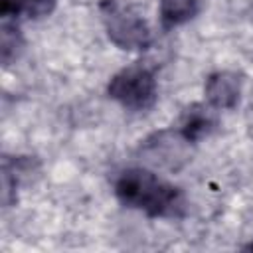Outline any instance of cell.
I'll return each instance as SVG.
<instances>
[{"label": "cell", "mask_w": 253, "mask_h": 253, "mask_svg": "<svg viewBox=\"0 0 253 253\" xmlns=\"http://www.w3.org/2000/svg\"><path fill=\"white\" fill-rule=\"evenodd\" d=\"M215 125H217V121H215V115H213V107L194 103L182 113L180 125H178V134L188 144L190 142H200L202 138H206L215 128Z\"/></svg>", "instance_id": "obj_5"}, {"label": "cell", "mask_w": 253, "mask_h": 253, "mask_svg": "<svg viewBox=\"0 0 253 253\" xmlns=\"http://www.w3.org/2000/svg\"><path fill=\"white\" fill-rule=\"evenodd\" d=\"M24 49V38L20 34V28L16 26L14 20H4L0 28V55L2 63L10 65L12 61L18 59V55Z\"/></svg>", "instance_id": "obj_8"}, {"label": "cell", "mask_w": 253, "mask_h": 253, "mask_svg": "<svg viewBox=\"0 0 253 253\" xmlns=\"http://www.w3.org/2000/svg\"><path fill=\"white\" fill-rule=\"evenodd\" d=\"M243 91V79L235 71H215L208 75L204 93L210 107L215 111H229L239 105Z\"/></svg>", "instance_id": "obj_4"}, {"label": "cell", "mask_w": 253, "mask_h": 253, "mask_svg": "<svg viewBox=\"0 0 253 253\" xmlns=\"http://www.w3.org/2000/svg\"><path fill=\"white\" fill-rule=\"evenodd\" d=\"M107 95L128 111H148L158 99L156 75L142 63L128 65L111 77Z\"/></svg>", "instance_id": "obj_3"}, {"label": "cell", "mask_w": 253, "mask_h": 253, "mask_svg": "<svg viewBox=\"0 0 253 253\" xmlns=\"http://www.w3.org/2000/svg\"><path fill=\"white\" fill-rule=\"evenodd\" d=\"M117 200L150 217H180L186 210L184 194L148 168H126L115 180Z\"/></svg>", "instance_id": "obj_1"}, {"label": "cell", "mask_w": 253, "mask_h": 253, "mask_svg": "<svg viewBox=\"0 0 253 253\" xmlns=\"http://www.w3.org/2000/svg\"><path fill=\"white\" fill-rule=\"evenodd\" d=\"M57 0H0V16L4 20H40L55 10Z\"/></svg>", "instance_id": "obj_6"}, {"label": "cell", "mask_w": 253, "mask_h": 253, "mask_svg": "<svg viewBox=\"0 0 253 253\" xmlns=\"http://www.w3.org/2000/svg\"><path fill=\"white\" fill-rule=\"evenodd\" d=\"M245 249H253V241H251L249 245H245Z\"/></svg>", "instance_id": "obj_9"}, {"label": "cell", "mask_w": 253, "mask_h": 253, "mask_svg": "<svg viewBox=\"0 0 253 253\" xmlns=\"http://www.w3.org/2000/svg\"><path fill=\"white\" fill-rule=\"evenodd\" d=\"M101 16L109 40L125 51H144L152 43V34L146 20L121 0H103Z\"/></svg>", "instance_id": "obj_2"}, {"label": "cell", "mask_w": 253, "mask_h": 253, "mask_svg": "<svg viewBox=\"0 0 253 253\" xmlns=\"http://www.w3.org/2000/svg\"><path fill=\"white\" fill-rule=\"evenodd\" d=\"M198 12H200L198 0H160L158 4V16L164 30H172L176 26L194 20Z\"/></svg>", "instance_id": "obj_7"}]
</instances>
